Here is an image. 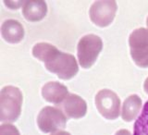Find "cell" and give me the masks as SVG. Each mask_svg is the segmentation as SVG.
Wrapping results in <instances>:
<instances>
[{"label":"cell","mask_w":148,"mask_h":135,"mask_svg":"<svg viewBox=\"0 0 148 135\" xmlns=\"http://www.w3.org/2000/svg\"><path fill=\"white\" fill-rule=\"evenodd\" d=\"M32 55L43 61L50 72L57 74L62 80H69L79 71L76 59L72 55L60 52L56 46L50 44H36L32 48Z\"/></svg>","instance_id":"cell-1"},{"label":"cell","mask_w":148,"mask_h":135,"mask_svg":"<svg viewBox=\"0 0 148 135\" xmlns=\"http://www.w3.org/2000/svg\"><path fill=\"white\" fill-rule=\"evenodd\" d=\"M22 94L14 86L4 87L0 93V119L12 122L20 117L22 105Z\"/></svg>","instance_id":"cell-2"},{"label":"cell","mask_w":148,"mask_h":135,"mask_svg":"<svg viewBox=\"0 0 148 135\" xmlns=\"http://www.w3.org/2000/svg\"><path fill=\"white\" fill-rule=\"evenodd\" d=\"M103 47L99 36L87 34L81 38L78 44V59L80 65L84 69L92 67Z\"/></svg>","instance_id":"cell-3"},{"label":"cell","mask_w":148,"mask_h":135,"mask_svg":"<svg viewBox=\"0 0 148 135\" xmlns=\"http://www.w3.org/2000/svg\"><path fill=\"white\" fill-rule=\"evenodd\" d=\"M131 55L137 66L148 68V30L139 28L134 30L129 38Z\"/></svg>","instance_id":"cell-4"},{"label":"cell","mask_w":148,"mask_h":135,"mask_svg":"<svg viewBox=\"0 0 148 135\" xmlns=\"http://www.w3.org/2000/svg\"><path fill=\"white\" fill-rule=\"evenodd\" d=\"M67 119L59 108L45 106L40 111L37 124L44 132H55L66 126Z\"/></svg>","instance_id":"cell-5"},{"label":"cell","mask_w":148,"mask_h":135,"mask_svg":"<svg viewBox=\"0 0 148 135\" xmlns=\"http://www.w3.org/2000/svg\"><path fill=\"white\" fill-rule=\"evenodd\" d=\"M95 105L99 113L108 119H115L119 116L120 100L113 91L104 89L95 96Z\"/></svg>","instance_id":"cell-6"},{"label":"cell","mask_w":148,"mask_h":135,"mask_svg":"<svg viewBox=\"0 0 148 135\" xmlns=\"http://www.w3.org/2000/svg\"><path fill=\"white\" fill-rule=\"evenodd\" d=\"M117 8L115 1H96L90 8V18L95 25L106 27L113 21Z\"/></svg>","instance_id":"cell-7"},{"label":"cell","mask_w":148,"mask_h":135,"mask_svg":"<svg viewBox=\"0 0 148 135\" xmlns=\"http://www.w3.org/2000/svg\"><path fill=\"white\" fill-rule=\"evenodd\" d=\"M61 108L69 118L80 119L86 114L87 105L79 95L71 94L61 103Z\"/></svg>","instance_id":"cell-8"},{"label":"cell","mask_w":148,"mask_h":135,"mask_svg":"<svg viewBox=\"0 0 148 135\" xmlns=\"http://www.w3.org/2000/svg\"><path fill=\"white\" fill-rule=\"evenodd\" d=\"M68 88L57 82H50L42 88V95L47 102L61 104L69 95Z\"/></svg>","instance_id":"cell-9"},{"label":"cell","mask_w":148,"mask_h":135,"mask_svg":"<svg viewBox=\"0 0 148 135\" xmlns=\"http://www.w3.org/2000/svg\"><path fill=\"white\" fill-rule=\"evenodd\" d=\"M1 34L8 43L18 44L24 37V29L18 21L8 20L2 24Z\"/></svg>","instance_id":"cell-10"},{"label":"cell","mask_w":148,"mask_h":135,"mask_svg":"<svg viewBox=\"0 0 148 135\" xmlns=\"http://www.w3.org/2000/svg\"><path fill=\"white\" fill-rule=\"evenodd\" d=\"M47 12L45 1H27L23 5L22 14L29 21H39L44 19Z\"/></svg>","instance_id":"cell-11"},{"label":"cell","mask_w":148,"mask_h":135,"mask_svg":"<svg viewBox=\"0 0 148 135\" xmlns=\"http://www.w3.org/2000/svg\"><path fill=\"white\" fill-rule=\"evenodd\" d=\"M142 108V100L136 95H132L129 96L124 101L122 106L121 117L125 121H132L135 119Z\"/></svg>","instance_id":"cell-12"},{"label":"cell","mask_w":148,"mask_h":135,"mask_svg":"<svg viewBox=\"0 0 148 135\" xmlns=\"http://www.w3.org/2000/svg\"><path fill=\"white\" fill-rule=\"evenodd\" d=\"M133 135H148V101L134 124Z\"/></svg>","instance_id":"cell-13"},{"label":"cell","mask_w":148,"mask_h":135,"mask_svg":"<svg viewBox=\"0 0 148 135\" xmlns=\"http://www.w3.org/2000/svg\"><path fill=\"white\" fill-rule=\"evenodd\" d=\"M0 135H21L17 128L11 124H2L0 126Z\"/></svg>","instance_id":"cell-14"},{"label":"cell","mask_w":148,"mask_h":135,"mask_svg":"<svg viewBox=\"0 0 148 135\" xmlns=\"http://www.w3.org/2000/svg\"><path fill=\"white\" fill-rule=\"evenodd\" d=\"M115 135H132V134L129 131H127V130H120V131L117 132V133Z\"/></svg>","instance_id":"cell-15"},{"label":"cell","mask_w":148,"mask_h":135,"mask_svg":"<svg viewBox=\"0 0 148 135\" xmlns=\"http://www.w3.org/2000/svg\"><path fill=\"white\" fill-rule=\"evenodd\" d=\"M51 135H71L69 132H64V131H59V132H54Z\"/></svg>","instance_id":"cell-16"},{"label":"cell","mask_w":148,"mask_h":135,"mask_svg":"<svg viewBox=\"0 0 148 135\" xmlns=\"http://www.w3.org/2000/svg\"><path fill=\"white\" fill-rule=\"evenodd\" d=\"M143 88H145V93H147V94H148V78L146 79L145 82V84H143Z\"/></svg>","instance_id":"cell-17"},{"label":"cell","mask_w":148,"mask_h":135,"mask_svg":"<svg viewBox=\"0 0 148 135\" xmlns=\"http://www.w3.org/2000/svg\"><path fill=\"white\" fill-rule=\"evenodd\" d=\"M146 25H147V27H148V17H147V20H146Z\"/></svg>","instance_id":"cell-18"}]
</instances>
